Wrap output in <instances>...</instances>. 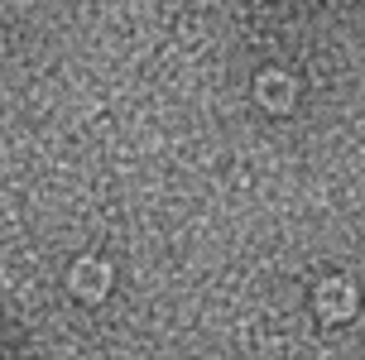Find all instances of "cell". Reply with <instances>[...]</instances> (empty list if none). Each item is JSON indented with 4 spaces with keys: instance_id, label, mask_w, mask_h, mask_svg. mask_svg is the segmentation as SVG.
I'll use <instances>...</instances> for the list:
<instances>
[{
    "instance_id": "1",
    "label": "cell",
    "mask_w": 365,
    "mask_h": 360,
    "mask_svg": "<svg viewBox=\"0 0 365 360\" xmlns=\"http://www.w3.org/2000/svg\"><path fill=\"white\" fill-rule=\"evenodd\" d=\"M322 312H351V288L346 284H327L322 288Z\"/></svg>"
}]
</instances>
